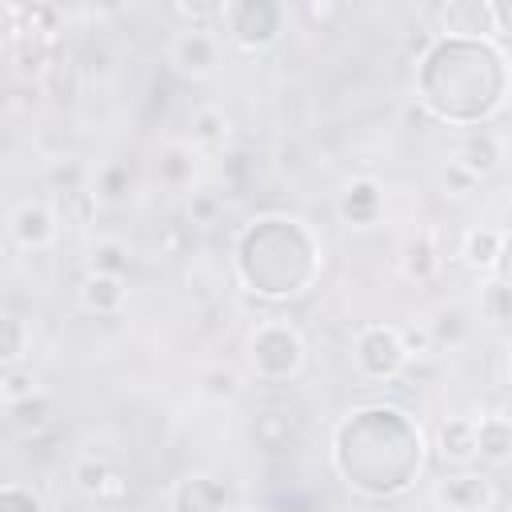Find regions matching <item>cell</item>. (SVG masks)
<instances>
[{"mask_svg": "<svg viewBox=\"0 0 512 512\" xmlns=\"http://www.w3.org/2000/svg\"><path fill=\"white\" fill-rule=\"evenodd\" d=\"M332 464L360 496H400L424 468V436L400 408L368 404L336 424Z\"/></svg>", "mask_w": 512, "mask_h": 512, "instance_id": "6da1fadb", "label": "cell"}, {"mask_svg": "<svg viewBox=\"0 0 512 512\" xmlns=\"http://www.w3.org/2000/svg\"><path fill=\"white\" fill-rule=\"evenodd\" d=\"M508 92V60L492 40L436 36L416 68V100L432 120L484 124Z\"/></svg>", "mask_w": 512, "mask_h": 512, "instance_id": "7a4b0ae2", "label": "cell"}, {"mask_svg": "<svg viewBox=\"0 0 512 512\" xmlns=\"http://www.w3.org/2000/svg\"><path fill=\"white\" fill-rule=\"evenodd\" d=\"M320 272V244L292 216H260L236 240V276L248 292L284 300L304 292Z\"/></svg>", "mask_w": 512, "mask_h": 512, "instance_id": "3957f363", "label": "cell"}, {"mask_svg": "<svg viewBox=\"0 0 512 512\" xmlns=\"http://www.w3.org/2000/svg\"><path fill=\"white\" fill-rule=\"evenodd\" d=\"M248 368L256 372V380L280 384L292 380L304 368V340L292 324L284 320H268L248 336Z\"/></svg>", "mask_w": 512, "mask_h": 512, "instance_id": "277c9868", "label": "cell"}, {"mask_svg": "<svg viewBox=\"0 0 512 512\" xmlns=\"http://www.w3.org/2000/svg\"><path fill=\"white\" fill-rule=\"evenodd\" d=\"M288 20V8L276 0H232L220 12V24L228 32V40L244 52H264L280 40Z\"/></svg>", "mask_w": 512, "mask_h": 512, "instance_id": "5b68a950", "label": "cell"}, {"mask_svg": "<svg viewBox=\"0 0 512 512\" xmlns=\"http://www.w3.org/2000/svg\"><path fill=\"white\" fill-rule=\"evenodd\" d=\"M352 356H356L360 376H368V380H396L404 372V364H408L400 328H392V324H368V328H360Z\"/></svg>", "mask_w": 512, "mask_h": 512, "instance_id": "8992f818", "label": "cell"}, {"mask_svg": "<svg viewBox=\"0 0 512 512\" xmlns=\"http://www.w3.org/2000/svg\"><path fill=\"white\" fill-rule=\"evenodd\" d=\"M168 60L180 76H192V80H204L216 72L220 64V44L212 36V28H180L172 48H168Z\"/></svg>", "mask_w": 512, "mask_h": 512, "instance_id": "52a82bcc", "label": "cell"}, {"mask_svg": "<svg viewBox=\"0 0 512 512\" xmlns=\"http://www.w3.org/2000/svg\"><path fill=\"white\" fill-rule=\"evenodd\" d=\"M432 496L444 512H488L496 504V484L484 472H452L436 484Z\"/></svg>", "mask_w": 512, "mask_h": 512, "instance_id": "ba28073f", "label": "cell"}, {"mask_svg": "<svg viewBox=\"0 0 512 512\" xmlns=\"http://www.w3.org/2000/svg\"><path fill=\"white\" fill-rule=\"evenodd\" d=\"M440 16V36H464V40H488L492 28V8L488 0H448L436 8Z\"/></svg>", "mask_w": 512, "mask_h": 512, "instance_id": "9c48e42d", "label": "cell"}, {"mask_svg": "<svg viewBox=\"0 0 512 512\" xmlns=\"http://www.w3.org/2000/svg\"><path fill=\"white\" fill-rule=\"evenodd\" d=\"M8 236L16 248H28V252L48 248L56 240V212L40 200H28L8 216Z\"/></svg>", "mask_w": 512, "mask_h": 512, "instance_id": "30bf717a", "label": "cell"}, {"mask_svg": "<svg viewBox=\"0 0 512 512\" xmlns=\"http://www.w3.org/2000/svg\"><path fill=\"white\" fill-rule=\"evenodd\" d=\"M224 508H228V488L208 472H192L172 488V512H224Z\"/></svg>", "mask_w": 512, "mask_h": 512, "instance_id": "8fae6325", "label": "cell"}, {"mask_svg": "<svg viewBox=\"0 0 512 512\" xmlns=\"http://www.w3.org/2000/svg\"><path fill=\"white\" fill-rule=\"evenodd\" d=\"M468 176H476V180H484V176H492L496 168H500V160H504V152H500V140H496V132H488V128H472L460 144H456V156H452Z\"/></svg>", "mask_w": 512, "mask_h": 512, "instance_id": "7c38bea8", "label": "cell"}, {"mask_svg": "<svg viewBox=\"0 0 512 512\" xmlns=\"http://www.w3.org/2000/svg\"><path fill=\"white\" fill-rule=\"evenodd\" d=\"M380 212H384V192H380V184L372 176H356V180L344 184V192H340V216L348 224L368 228V224L380 220Z\"/></svg>", "mask_w": 512, "mask_h": 512, "instance_id": "4fadbf2b", "label": "cell"}, {"mask_svg": "<svg viewBox=\"0 0 512 512\" xmlns=\"http://www.w3.org/2000/svg\"><path fill=\"white\" fill-rule=\"evenodd\" d=\"M400 272L416 284H428L436 280L440 272V252H436V240L432 232H420V236H408L404 248H400Z\"/></svg>", "mask_w": 512, "mask_h": 512, "instance_id": "5bb4252c", "label": "cell"}, {"mask_svg": "<svg viewBox=\"0 0 512 512\" xmlns=\"http://www.w3.org/2000/svg\"><path fill=\"white\" fill-rule=\"evenodd\" d=\"M124 280L120 276H96V272H88L84 280H80V308L84 312H96V316H112V312H120L124 308Z\"/></svg>", "mask_w": 512, "mask_h": 512, "instance_id": "9a60e30c", "label": "cell"}, {"mask_svg": "<svg viewBox=\"0 0 512 512\" xmlns=\"http://www.w3.org/2000/svg\"><path fill=\"white\" fill-rule=\"evenodd\" d=\"M12 64L20 76H48L56 68L52 36H12Z\"/></svg>", "mask_w": 512, "mask_h": 512, "instance_id": "2e32d148", "label": "cell"}, {"mask_svg": "<svg viewBox=\"0 0 512 512\" xmlns=\"http://www.w3.org/2000/svg\"><path fill=\"white\" fill-rule=\"evenodd\" d=\"M476 456L484 464H508L512 460V420H504L496 412L476 420Z\"/></svg>", "mask_w": 512, "mask_h": 512, "instance_id": "e0dca14e", "label": "cell"}, {"mask_svg": "<svg viewBox=\"0 0 512 512\" xmlns=\"http://www.w3.org/2000/svg\"><path fill=\"white\" fill-rule=\"evenodd\" d=\"M436 448L448 464H468L476 460V420L468 416H452L440 424V436H436Z\"/></svg>", "mask_w": 512, "mask_h": 512, "instance_id": "ac0fdd59", "label": "cell"}, {"mask_svg": "<svg viewBox=\"0 0 512 512\" xmlns=\"http://www.w3.org/2000/svg\"><path fill=\"white\" fill-rule=\"evenodd\" d=\"M468 328H472V320L460 304H440L428 316V336H432L436 348H460L468 340Z\"/></svg>", "mask_w": 512, "mask_h": 512, "instance_id": "d6986e66", "label": "cell"}, {"mask_svg": "<svg viewBox=\"0 0 512 512\" xmlns=\"http://www.w3.org/2000/svg\"><path fill=\"white\" fill-rule=\"evenodd\" d=\"M156 176L168 188H188L192 176H196V148L192 144H168V148H160Z\"/></svg>", "mask_w": 512, "mask_h": 512, "instance_id": "ffe728a7", "label": "cell"}, {"mask_svg": "<svg viewBox=\"0 0 512 512\" xmlns=\"http://www.w3.org/2000/svg\"><path fill=\"white\" fill-rule=\"evenodd\" d=\"M52 396L48 392H32L28 400H16V404H8V424L16 428V432H24V436H36V432H44L48 424H52Z\"/></svg>", "mask_w": 512, "mask_h": 512, "instance_id": "44dd1931", "label": "cell"}, {"mask_svg": "<svg viewBox=\"0 0 512 512\" xmlns=\"http://www.w3.org/2000/svg\"><path fill=\"white\" fill-rule=\"evenodd\" d=\"M116 468L108 464V460H100V456H80L76 464H72V484L84 492V496H108L112 492V484H116Z\"/></svg>", "mask_w": 512, "mask_h": 512, "instance_id": "7402d4cb", "label": "cell"}, {"mask_svg": "<svg viewBox=\"0 0 512 512\" xmlns=\"http://www.w3.org/2000/svg\"><path fill=\"white\" fill-rule=\"evenodd\" d=\"M128 260H132V252H128V244L116 240V236H104V240H96V244L88 248V272H96V276H120V280H124Z\"/></svg>", "mask_w": 512, "mask_h": 512, "instance_id": "603a6c76", "label": "cell"}, {"mask_svg": "<svg viewBox=\"0 0 512 512\" xmlns=\"http://www.w3.org/2000/svg\"><path fill=\"white\" fill-rule=\"evenodd\" d=\"M500 244H504V232H496V228H472V232H464V260L472 268H480V272H492V264L500 256Z\"/></svg>", "mask_w": 512, "mask_h": 512, "instance_id": "cb8c5ba5", "label": "cell"}, {"mask_svg": "<svg viewBox=\"0 0 512 512\" xmlns=\"http://www.w3.org/2000/svg\"><path fill=\"white\" fill-rule=\"evenodd\" d=\"M232 120L220 108H196L192 112V144L196 148H220L228 140Z\"/></svg>", "mask_w": 512, "mask_h": 512, "instance_id": "d4e9b609", "label": "cell"}, {"mask_svg": "<svg viewBox=\"0 0 512 512\" xmlns=\"http://www.w3.org/2000/svg\"><path fill=\"white\" fill-rule=\"evenodd\" d=\"M252 440H256L264 452L288 448V440H292V420H288V412H260V416L252 420Z\"/></svg>", "mask_w": 512, "mask_h": 512, "instance_id": "484cf974", "label": "cell"}, {"mask_svg": "<svg viewBox=\"0 0 512 512\" xmlns=\"http://www.w3.org/2000/svg\"><path fill=\"white\" fill-rule=\"evenodd\" d=\"M28 344H32L28 324L16 312H4V320H0V360H4V368H16L20 356L28 352Z\"/></svg>", "mask_w": 512, "mask_h": 512, "instance_id": "4316f807", "label": "cell"}, {"mask_svg": "<svg viewBox=\"0 0 512 512\" xmlns=\"http://www.w3.org/2000/svg\"><path fill=\"white\" fill-rule=\"evenodd\" d=\"M196 384H200V396L208 400H232L240 392V372L232 364H208Z\"/></svg>", "mask_w": 512, "mask_h": 512, "instance_id": "83f0119b", "label": "cell"}, {"mask_svg": "<svg viewBox=\"0 0 512 512\" xmlns=\"http://www.w3.org/2000/svg\"><path fill=\"white\" fill-rule=\"evenodd\" d=\"M84 180H88V172H84V164L76 156H64V160H52L48 164V184H52L56 196L84 192Z\"/></svg>", "mask_w": 512, "mask_h": 512, "instance_id": "f1b7e54d", "label": "cell"}, {"mask_svg": "<svg viewBox=\"0 0 512 512\" xmlns=\"http://www.w3.org/2000/svg\"><path fill=\"white\" fill-rule=\"evenodd\" d=\"M128 188H132V168H128V164L112 160V164L100 168V176H96V200L116 204V200L128 196Z\"/></svg>", "mask_w": 512, "mask_h": 512, "instance_id": "f546056e", "label": "cell"}, {"mask_svg": "<svg viewBox=\"0 0 512 512\" xmlns=\"http://www.w3.org/2000/svg\"><path fill=\"white\" fill-rule=\"evenodd\" d=\"M480 316L492 324H512V288H504L500 280H488L480 288Z\"/></svg>", "mask_w": 512, "mask_h": 512, "instance_id": "4dcf8cb0", "label": "cell"}, {"mask_svg": "<svg viewBox=\"0 0 512 512\" xmlns=\"http://www.w3.org/2000/svg\"><path fill=\"white\" fill-rule=\"evenodd\" d=\"M296 16L308 24V32H328L344 16V4L340 0H308L296 8Z\"/></svg>", "mask_w": 512, "mask_h": 512, "instance_id": "1f68e13d", "label": "cell"}, {"mask_svg": "<svg viewBox=\"0 0 512 512\" xmlns=\"http://www.w3.org/2000/svg\"><path fill=\"white\" fill-rule=\"evenodd\" d=\"M32 392H40L36 388V376L28 372V368H4V376H0V396H4V404H16V400H28Z\"/></svg>", "mask_w": 512, "mask_h": 512, "instance_id": "d6a6232c", "label": "cell"}, {"mask_svg": "<svg viewBox=\"0 0 512 512\" xmlns=\"http://www.w3.org/2000/svg\"><path fill=\"white\" fill-rule=\"evenodd\" d=\"M220 192L216 188H196L192 192V200H188V216H192V224H212L216 216H220Z\"/></svg>", "mask_w": 512, "mask_h": 512, "instance_id": "836d02e7", "label": "cell"}, {"mask_svg": "<svg viewBox=\"0 0 512 512\" xmlns=\"http://www.w3.org/2000/svg\"><path fill=\"white\" fill-rule=\"evenodd\" d=\"M0 512H44L40 496L20 488V484H4L0 488Z\"/></svg>", "mask_w": 512, "mask_h": 512, "instance_id": "e575fe53", "label": "cell"}, {"mask_svg": "<svg viewBox=\"0 0 512 512\" xmlns=\"http://www.w3.org/2000/svg\"><path fill=\"white\" fill-rule=\"evenodd\" d=\"M60 208H64V220H76V224H84L88 216H92V208H96V192H72V196H60Z\"/></svg>", "mask_w": 512, "mask_h": 512, "instance_id": "d590c367", "label": "cell"}, {"mask_svg": "<svg viewBox=\"0 0 512 512\" xmlns=\"http://www.w3.org/2000/svg\"><path fill=\"white\" fill-rule=\"evenodd\" d=\"M440 184H444L452 196H464V192H472V188H476V176H468L456 160H448V164L440 168Z\"/></svg>", "mask_w": 512, "mask_h": 512, "instance_id": "8d00e7d4", "label": "cell"}, {"mask_svg": "<svg viewBox=\"0 0 512 512\" xmlns=\"http://www.w3.org/2000/svg\"><path fill=\"white\" fill-rule=\"evenodd\" d=\"M400 340H404V352L408 356H428L436 344H432V336H428V324H420V328H400Z\"/></svg>", "mask_w": 512, "mask_h": 512, "instance_id": "74e56055", "label": "cell"}, {"mask_svg": "<svg viewBox=\"0 0 512 512\" xmlns=\"http://www.w3.org/2000/svg\"><path fill=\"white\" fill-rule=\"evenodd\" d=\"M220 172H224V180H228L232 188H236V184H244V176H248V152H244V148H232V152L224 156Z\"/></svg>", "mask_w": 512, "mask_h": 512, "instance_id": "f35d334b", "label": "cell"}, {"mask_svg": "<svg viewBox=\"0 0 512 512\" xmlns=\"http://www.w3.org/2000/svg\"><path fill=\"white\" fill-rule=\"evenodd\" d=\"M436 36H440V32H428V28H412V32L404 36V52H408V56H416V64H420V60L428 56V48L436 44Z\"/></svg>", "mask_w": 512, "mask_h": 512, "instance_id": "ab89813d", "label": "cell"}, {"mask_svg": "<svg viewBox=\"0 0 512 512\" xmlns=\"http://www.w3.org/2000/svg\"><path fill=\"white\" fill-rule=\"evenodd\" d=\"M492 280H500L504 288H512V232H508L504 244H500V256H496V264H492Z\"/></svg>", "mask_w": 512, "mask_h": 512, "instance_id": "60d3db41", "label": "cell"}, {"mask_svg": "<svg viewBox=\"0 0 512 512\" xmlns=\"http://www.w3.org/2000/svg\"><path fill=\"white\" fill-rule=\"evenodd\" d=\"M488 8H492V28L500 36H512V0H492Z\"/></svg>", "mask_w": 512, "mask_h": 512, "instance_id": "b9f144b4", "label": "cell"}]
</instances>
